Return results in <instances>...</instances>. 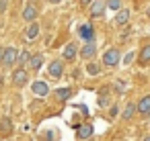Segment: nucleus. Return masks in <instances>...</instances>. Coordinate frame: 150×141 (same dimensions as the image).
Segmentation results:
<instances>
[{
	"mask_svg": "<svg viewBox=\"0 0 150 141\" xmlns=\"http://www.w3.org/2000/svg\"><path fill=\"white\" fill-rule=\"evenodd\" d=\"M19 55H21V51L17 49V47H6L4 49V68H13L17 61H19Z\"/></svg>",
	"mask_w": 150,
	"mask_h": 141,
	"instance_id": "f257e3e1",
	"label": "nucleus"
},
{
	"mask_svg": "<svg viewBox=\"0 0 150 141\" xmlns=\"http://www.w3.org/2000/svg\"><path fill=\"white\" fill-rule=\"evenodd\" d=\"M103 64H105L107 68H115V66L119 64V51H117L115 47L107 49V51H105V55H103Z\"/></svg>",
	"mask_w": 150,
	"mask_h": 141,
	"instance_id": "f03ea898",
	"label": "nucleus"
},
{
	"mask_svg": "<svg viewBox=\"0 0 150 141\" xmlns=\"http://www.w3.org/2000/svg\"><path fill=\"white\" fill-rule=\"evenodd\" d=\"M27 78H29V72L25 68L13 70V82H15V86H25L27 84Z\"/></svg>",
	"mask_w": 150,
	"mask_h": 141,
	"instance_id": "7ed1b4c3",
	"label": "nucleus"
},
{
	"mask_svg": "<svg viewBox=\"0 0 150 141\" xmlns=\"http://www.w3.org/2000/svg\"><path fill=\"white\" fill-rule=\"evenodd\" d=\"M78 37L84 39V41H93V39H95V29H93V25H91V23L80 25V27H78Z\"/></svg>",
	"mask_w": 150,
	"mask_h": 141,
	"instance_id": "20e7f679",
	"label": "nucleus"
},
{
	"mask_svg": "<svg viewBox=\"0 0 150 141\" xmlns=\"http://www.w3.org/2000/svg\"><path fill=\"white\" fill-rule=\"evenodd\" d=\"M47 72H50L52 78H62V74H64V61H62V59H54V61L50 64Z\"/></svg>",
	"mask_w": 150,
	"mask_h": 141,
	"instance_id": "39448f33",
	"label": "nucleus"
},
{
	"mask_svg": "<svg viewBox=\"0 0 150 141\" xmlns=\"http://www.w3.org/2000/svg\"><path fill=\"white\" fill-rule=\"evenodd\" d=\"M107 8V0H93L91 2V17H103Z\"/></svg>",
	"mask_w": 150,
	"mask_h": 141,
	"instance_id": "423d86ee",
	"label": "nucleus"
},
{
	"mask_svg": "<svg viewBox=\"0 0 150 141\" xmlns=\"http://www.w3.org/2000/svg\"><path fill=\"white\" fill-rule=\"evenodd\" d=\"M31 90H33V94H35V96H47V94H50V86H47L45 82H41V80L33 82Z\"/></svg>",
	"mask_w": 150,
	"mask_h": 141,
	"instance_id": "0eeeda50",
	"label": "nucleus"
},
{
	"mask_svg": "<svg viewBox=\"0 0 150 141\" xmlns=\"http://www.w3.org/2000/svg\"><path fill=\"white\" fill-rule=\"evenodd\" d=\"M95 53H97V43L95 41H86V45L80 49V57H84V59H91Z\"/></svg>",
	"mask_w": 150,
	"mask_h": 141,
	"instance_id": "6e6552de",
	"label": "nucleus"
},
{
	"mask_svg": "<svg viewBox=\"0 0 150 141\" xmlns=\"http://www.w3.org/2000/svg\"><path fill=\"white\" fill-rule=\"evenodd\" d=\"M23 19L27 21V23H33L35 19H37V8H35V4L31 2V4H27L25 8H23Z\"/></svg>",
	"mask_w": 150,
	"mask_h": 141,
	"instance_id": "1a4fd4ad",
	"label": "nucleus"
},
{
	"mask_svg": "<svg viewBox=\"0 0 150 141\" xmlns=\"http://www.w3.org/2000/svg\"><path fill=\"white\" fill-rule=\"evenodd\" d=\"M62 55H64V59H66V61H74V59H76V55H78V49H76V45H74V43H68V45L64 47Z\"/></svg>",
	"mask_w": 150,
	"mask_h": 141,
	"instance_id": "9d476101",
	"label": "nucleus"
},
{
	"mask_svg": "<svg viewBox=\"0 0 150 141\" xmlns=\"http://www.w3.org/2000/svg\"><path fill=\"white\" fill-rule=\"evenodd\" d=\"M37 35H39V25L33 21V23L27 27V31H25V39H27V41H33V39H37Z\"/></svg>",
	"mask_w": 150,
	"mask_h": 141,
	"instance_id": "9b49d317",
	"label": "nucleus"
},
{
	"mask_svg": "<svg viewBox=\"0 0 150 141\" xmlns=\"http://www.w3.org/2000/svg\"><path fill=\"white\" fill-rule=\"evenodd\" d=\"M138 112H140V114H150V94H146L144 98H140V102H138Z\"/></svg>",
	"mask_w": 150,
	"mask_h": 141,
	"instance_id": "f8f14e48",
	"label": "nucleus"
},
{
	"mask_svg": "<svg viewBox=\"0 0 150 141\" xmlns=\"http://www.w3.org/2000/svg\"><path fill=\"white\" fill-rule=\"evenodd\" d=\"M76 135H78V139H88L93 135V125H80L76 129Z\"/></svg>",
	"mask_w": 150,
	"mask_h": 141,
	"instance_id": "ddd939ff",
	"label": "nucleus"
},
{
	"mask_svg": "<svg viewBox=\"0 0 150 141\" xmlns=\"http://www.w3.org/2000/svg\"><path fill=\"white\" fill-rule=\"evenodd\" d=\"M129 21V10L127 8H121V10H117V15H115V23L121 27V25H125Z\"/></svg>",
	"mask_w": 150,
	"mask_h": 141,
	"instance_id": "4468645a",
	"label": "nucleus"
},
{
	"mask_svg": "<svg viewBox=\"0 0 150 141\" xmlns=\"http://www.w3.org/2000/svg\"><path fill=\"white\" fill-rule=\"evenodd\" d=\"M41 64H43V55H41V53L31 55V59H29V68H31V70H39Z\"/></svg>",
	"mask_w": 150,
	"mask_h": 141,
	"instance_id": "2eb2a0df",
	"label": "nucleus"
},
{
	"mask_svg": "<svg viewBox=\"0 0 150 141\" xmlns=\"http://www.w3.org/2000/svg\"><path fill=\"white\" fill-rule=\"evenodd\" d=\"M136 110H138V104H134V102H127V106L123 108V114H121V117H123L125 121H129V119L134 117V112H136Z\"/></svg>",
	"mask_w": 150,
	"mask_h": 141,
	"instance_id": "dca6fc26",
	"label": "nucleus"
},
{
	"mask_svg": "<svg viewBox=\"0 0 150 141\" xmlns=\"http://www.w3.org/2000/svg\"><path fill=\"white\" fill-rule=\"evenodd\" d=\"M138 59H140V64H148V61H150V43H148V45H144V47L140 49Z\"/></svg>",
	"mask_w": 150,
	"mask_h": 141,
	"instance_id": "f3484780",
	"label": "nucleus"
},
{
	"mask_svg": "<svg viewBox=\"0 0 150 141\" xmlns=\"http://www.w3.org/2000/svg\"><path fill=\"white\" fill-rule=\"evenodd\" d=\"M70 96H72V90L70 88H58L56 90V98H60V100H66Z\"/></svg>",
	"mask_w": 150,
	"mask_h": 141,
	"instance_id": "a211bd4d",
	"label": "nucleus"
},
{
	"mask_svg": "<svg viewBox=\"0 0 150 141\" xmlns=\"http://www.w3.org/2000/svg\"><path fill=\"white\" fill-rule=\"evenodd\" d=\"M86 72H88L91 76H99V74H101V68H99V64H88V66H86Z\"/></svg>",
	"mask_w": 150,
	"mask_h": 141,
	"instance_id": "6ab92c4d",
	"label": "nucleus"
},
{
	"mask_svg": "<svg viewBox=\"0 0 150 141\" xmlns=\"http://www.w3.org/2000/svg\"><path fill=\"white\" fill-rule=\"evenodd\" d=\"M109 10H121V0H107Z\"/></svg>",
	"mask_w": 150,
	"mask_h": 141,
	"instance_id": "aec40b11",
	"label": "nucleus"
},
{
	"mask_svg": "<svg viewBox=\"0 0 150 141\" xmlns=\"http://www.w3.org/2000/svg\"><path fill=\"white\" fill-rule=\"evenodd\" d=\"M29 59H31V53H29L27 49H23V51H21V55H19V61H21V64H27Z\"/></svg>",
	"mask_w": 150,
	"mask_h": 141,
	"instance_id": "412c9836",
	"label": "nucleus"
},
{
	"mask_svg": "<svg viewBox=\"0 0 150 141\" xmlns=\"http://www.w3.org/2000/svg\"><path fill=\"white\" fill-rule=\"evenodd\" d=\"M109 104V96H107V92H101V96H99V106H107Z\"/></svg>",
	"mask_w": 150,
	"mask_h": 141,
	"instance_id": "4be33fe9",
	"label": "nucleus"
},
{
	"mask_svg": "<svg viewBox=\"0 0 150 141\" xmlns=\"http://www.w3.org/2000/svg\"><path fill=\"white\" fill-rule=\"evenodd\" d=\"M134 55H136V53H134V51H129V53L123 57V64H125V66H129V64L134 61Z\"/></svg>",
	"mask_w": 150,
	"mask_h": 141,
	"instance_id": "5701e85b",
	"label": "nucleus"
},
{
	"mask_svg": "<svg viewBox=\"0 0 150 141\" xmlns=\"http://www.w3.org/2000/svg\"><path fill=\"white\" fill-rule=\"evenodd\" d=\"M6 6H8V0H0V15L6 10Z\"/></svg>",
	"mask_w": 150,
	"mask_h": 141,
	"instance_id": "b1692460",
	"label": "nucleus"
},
{
	"mask_svg": "<svg viewBox=\"0 0 150 141\" xmlns=\"http://www.w3.org/2000/svg\"><path fill=\"white\" fill-rule=\"evenodd\" d=\"M2 61H4V49L0 47V64H2Z\"/></svg>",
	"mask_w": 150,
	"mask_h": 141,
	"instance_id": "393cba45",
	"label": "nucleus"
},
{
	"mask_svg": "<svg viewBox=\"0 0 150 141\" xmlns=\"http://www.w3.org/2000/svg\"><path fill=\"white\" fill-rule=\"evenodd\" d=\"M109 114H111V117H115V114H117V106H111V112H109Z\"/></svg>",
	"mask_w": 150,
	"mask_h": 141,
	"instance_id": "a878e982",
	"label": "nucleus"
},
{
	"mask_svg": "<svg viewBox=\"0 0 150 141\" xmlns=\"http://www.w3.org/2000/svg\"><path fill=\"white\" fill-rule=\"evenodd\" d=\"M91 2H93V0H80V4H82V6H88Z\"/></svg>",
	"mask_w": 150,
	"mask_h": 141,
	"instance_id": "bb28decb",
	"label": "nucleus"
},
{
	"mask_svg": "<svg viewBox=\"0 0 150 141\" xmlns=\"http://www.w3.org/2000/svg\"><path fill=\"white\" fill-rule=\"evenodd\" d=\"M47 2H52V4H58V2H62V0H47Z\"/></svg>",
	"mask_w": 150,
	"mask_h": 141,
	"instance_id": "cd10ccee",
	"label": "nucleus"
},
{
	"mask_svg": "<svg viewBox=\"0 0 150 141\" xmlns=\"http://www.w3.org/2000/svg\"><path fill=\"white\" fill-rule=\"evenodd\" d=\"M144 141H150V135H146V137H144Z\"/></svg>",
	"mask_w": 150,
	"mask_h": 141,
	"instance_id": "c85d7f7f",
	"label": "nucleus"
},
{
	"mask_svg": "<svg viewBox=\"0 0 150 141\" xmlns=\"http://www.w3.org/2000/svg\"><path fill=\"white\" fill-rule=\"evenodd\" d=\"M146 15H148V17H150V6H148V8H146Z\"/></svg>",
	"mask_w": 150,
	"mask_h": 141,
	"instance_id": "c756f323",
	"label": "nucleus"
},
{
	"mask_svg": "<svg viewBox=\"0 0 150 141\" xmlns=\"http://www.w3.org/2000/svg\"><path fill=\"white\" fill-rule=\"evenodd\" d=\"M29 2H35V0H29Z\"/></svg>",
	"mask_w": 150,
	"mask_h": 141,
	"instance_id": "7c9ffc66",
	"label": "nucleus"
}]
</instances>
